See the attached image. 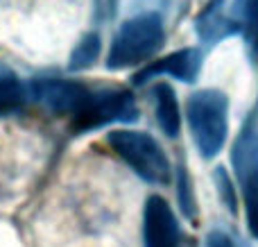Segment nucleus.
<instances>
[{"instance_id": "nucleus-1", "label": "nucleus", "mask_w": 258, "mask_h": 247, "mask_svg": "<svg viewBox=\"0 0 258 247\" xmlns=\"http://www.w3.org/2000/svg\"><path fill=\"white\" fill-rule=\"evenodd\" d=\"M188 125L202 157L211 159L222 150L229 134V100L222 91L204 89L190 95L186 107Z\"/></svg>"}, {"instance_id": "nucleus-2", "label": "nucleus", "mask_w": 258, "mask_h": 247, "mask_svg": "<svg viewBox=\"0 0 258 247\" xmlns=\"http://www.w3.org/2000/svg\"><path fill=\"white\" fill-rule=\"evenodd\" d=\"M163 43V21L159 14L145 12L125 21L113 36L107 66L113 71L143 64Z\"/></svg>"}, {"instance_id": "nucleus-3", "label": "nucleus", "mask_w": 258, "mask_h": 247, "mask_svg": "<svg viewBox=\"0 0 258 247\" xmlns=\"http://www.w3.org/2000/svg\"><path fill=\"white\" fill-rule=\"evenodd\" d=\"M109 143L138 177L152 184H168L170 163L154 136L136 130H113L109 134Z\"/></svg>"}, {"instance_id": "nucleus-4", "label": "nucleus", "mask_w": 258, "mask_h": 247, "mask_svg": "<svg viewBox=\"0 0 258 247\" xmlns=\"http://www.w3.org/2000/svg\"><path fill=\"white\" fill-rule=\"evenodd\" d=\"M136 118H138V107L129 91L104 89V91H91L82 111L73 116V127L77 132H86V130L104 127L109 122H132Z\"/></svg>"}, {"instance_id": "nucleus-5", "label": "nucleus", "mask_w": 258, "mask_h": 247, "mask_svg": "<svg viewBox=\"0 0 258 247\" xmlns=\"http://www.w3.org/2000/svg\"><path fill=\"white\" fill-rule=\"evenodd\" d=\"M233 166L242 186L249 231L258 238V120H247L233 145Z\"/></svg>"}, {"instance_id": "nucleus-6", "label": "nucleus", "mask_w": 258, "mask_h": 247, "mask_svg": "<svg viewBox=\"0 0 258 247\" xmlns=\"http://www.w3.org/2000/svg\"><path fill=\"white\" fill-rule=\"evenodd\" d=\"M32 98H36L41 104L57 113H68L75 116L82 111L91 95V89L75 80H54V77H43V80H34L30 86Z\"/></svg>"}, {"instance_id": "nucleus-7", "label": "nucleus", "mask_w": 258, "mask_h": 247, "mask_svg": "<svg viewBox=\"0 0 258 247\" xmlns=\"http://www.w3.org/2000/svg\"><path fill=\"white\" fill-rule=\"evenodd\" d=\"M143 243L145 247H179V222L161 195L147 198L143 209Z\"/></svg>"}, {"instance_id": "nucleus-8", "label": "nucleus", "mask_w": 258, "mask_h": 247, "mask_svg": "<svg viewBox=\"0 0 258 247\" xmlns=\"http://www.w3.org/2000/svg\"><path fill=\"white\" fill-rule=\"evenodd\" d=\"M202 66V57L195 48H186V50H177V52L168 54V57L159 59V61H152L147 68H143L134 82L136 84H145L147 80L152 77H159V75H170V77H177V80L183 82H192L200 73Z\"/></svg>"}, {"instance_id": "nucleus-9", "label": "nucleus", "mask_w": 258, "mask_h": 247, "mask_svg": "<svg viewBox=\"0 0 258 247\" xmlns=\"http://www.w3.org/2000/svg\"><path fill=\"white\" fill-rule=\"evenodd\" d=\"M154 95V109H156V120H159L161 130L174 139L181 130V113H179V102H177V95H174L172 86L161 82V84L154 86L152 91Z\"/></svg>"}, {"instance_id": "nucleus-10", "label": "nucleus", "mask_w": 258, "mask_h": 247, "mask_svg": "<svg viewBox=\"0 0 258 247\" xmlns=\"http://www.w3.org/2000/svg\"><path fill=\"white\" fill-rule=\"evenodd\" d=\"M222 3L224 0H211V5L200 14V18H197V32H200V36H204L206 41L222 39V36L240 30V27L233 25L229 18L222 16V12H220Z\"/></svg>"}, {"instance_id": "nucleus-11", "label": "nucleus", "mask_w": 258, "mask_h": 247, "mask_svg": "<svg viewBox=\"0 0 258 247\" xmlns=\"http://www.w3.org/2000/svg\"><path fill=\"white\" fill-rule=\"evenodd\" d=\"M233 14L238 18V27L245 32L251 57L258 59V0H236Z\"/></svg>"}, {"instance_id": "nucleus-12", "label": "nucleus", "mask_w": 258, "mask_h": 247, "mask_svg": "<svg viewBox=\"0 0 258 247\" xmlns=\"http://www.w3.org/2000/svg\"><path fill=\"white\" fill-rule=\"evenodd\" d=\"M25 102V89L21 80L9 71L7 66H0V116L14 113Z\"/></svg>"}, {"instance_id": "nucleus-13", "label": "nucleus", "mask_w": 258, "mask_h": 247, "mask_svg": "<svg viewBox=\"0 0 258 247\" xmlns=\"http://www.w3.org/2000/svg\"><path fill=\"white\" fill-rule=\"evenodd\" d=\"M100 52V36L98 34H86L80 43L75 45L71 54V68L73 71H82V68H89L95 61Z\"/></svg>"}, {"instance_id": "nucleus-14", "label": "nucleus", "mask_w": 258, "mask_h": 247, "mask_svg": "<svg viewBox=\"0 0 258 247\" xmlns=\"http://www.w3.org/2000/svg\"><path fill=\"white\" fill-rule=\"evenodd\" d=\"M179 202H181V209L186 211L188 218L195 216V198H192L190 177H188L186 168H179Z\"/></svg>"}, {"instance_id": "nucleus-15", "label": "nucleus", "mask_w": 258, "mask_h": 247, "mask_svg": "<svg viewBox=\"0 0 258 247\" xmlns=\"http://www.w3.org/2000/svg\"><path fill=\"white\" fill-rule=\"evenodd\" d=\"M215 181H218L220 198L224 200V204L229 207V211L236 213V189H233V181H231V177L227 175L224 168H218V170H215Z\"/></svg>"}, {"instance_id": "nucleus-16", "label": "nucleus", "mask_w": 258, "mask_h": 247, "mask_svg": "<svg viewBox=\"0 0 258 247\" xmlns=\"http://www.w3.org/2000/svg\"><path fill=\"white\" fill-rule=\"evenodd\" d=\"M206 247H236V245L224 231H211L206 236Z\"/></svg>"}]
</instances>
